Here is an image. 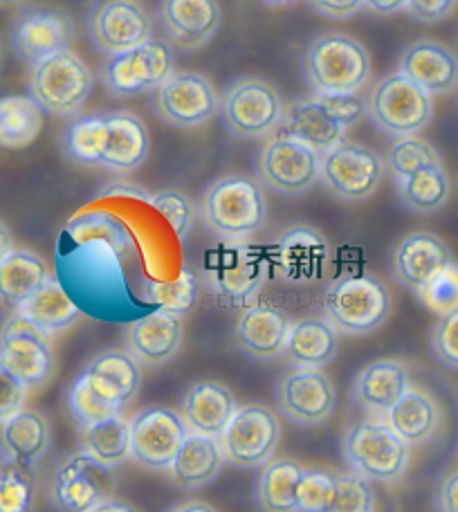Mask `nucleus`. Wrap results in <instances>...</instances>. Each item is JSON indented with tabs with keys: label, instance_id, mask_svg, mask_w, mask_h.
<instances>
[{
	"label": "nucleus",
	"instance_id": "bb28decb",
	"mask_svg": "<svg viewBox=\"0 0 458 512\" xmlns=\"http://www.w3.org/2000/svg\"><path fill=\"white\" fill-rule=\"evenodd\" d=\"M182 337H185L182 317L153 310L149 315L137 317L126 328V351L140 367L158 369L176 358Z\"/></svg>",
	"mask_w": 458,
	"mask_h": 512
},
{
	"label": "nucleus",
	"instance_id": "f257e3e1",
	"mask_svg": "<svg viewBox=\"0 0 458 512\" xmlns=\"http://www.w3.org/2000/svg\"><path fill=\"white\" fill-rule=\"evenodd\" d=\"M68 160L115 173H133L151 153V135L135 113H97L72 120L61 135Z\"/></svg>",
	"mask_w": 458,
	"mask_h": 512
},
{
	"label": "nucleus",
	"instance_id": "7ed1b4c3",
	"mask_svg": "<svg viewBox=\"0 0 458 512\" xmlns=\"http://www.w3.org/2000/svg\"><path fill=\"white\" fill-rule=\"evenodd\" d=\"M270 270V256L259 245L223 241L205 252L200 263V279L218 306L243 310L259 297Z\"/></svg>",
	"mask_w": 458,
	"mask_h": 512
},
{
	"label": "nucleus",
	"instance_id": "4c0bfd02",
	"mask_svg": "<svg viewBox=\"0 0 458 512\" xmlns=\"http://www.w3.org/2000/svg\"><path fill=\"white\" fill-rule=\"evenodd\" d=\"M306 468L295 459H270L256 479L254 501L259 512H297V488Z\"/></svg>",
	"mask_w": 458,
	"mask_h": 512
},
{
	"label": "nucleus",
	"instance_id": "0eeeda50",
	"mask_svg": "<svg viewBox=\"0 0 458 512\" xmlns=\"http://www.w3.org/2000/svg\"><path fill=\"white\" fill-rule=\"evenodd\" d=\"M95 77L88 63L77 52L61 50L27 72V90L43 113L54 117H75L84 111Z\"/></svg>",
	"mask_w": 458,
	"mask_h": 512
},
{
	"label": "nucleus",
	"instance_id": "7c9ffc66",
	"mask_svg": "<svg viewBox=\"0 0 458 512\" xmlns=\"http://www.w3.org/2000/svg\"><path fill=\"white\" fill-rule=\"evenodd\" d=\"M277 131L283 137H290V140L310 146L319 155L335 149L337 144L346 140V128L337 124L324 111L317 95L308 99H297V102L286 106V113H283V120Z\"/></svg>",
	"mask_w": 458,
	"mask_h": 512
},
{
	"label": "nucleus",
	"instance_id": "052dcab7",
	"mask_svg": "<svg viewBox=\"0 0 458 512\" xmlns=\"http://www.w3.org/2000/svg\"><path fill=\"white\" fill-rule=\"evenodd\" d=\"M12 250H14V239H12V234H9L5 221L0 218V261H3Z\"/></svg>",
	"mask_w": 458,
	"mask_h": 512
},
{
	"label": "nucleus",
	"instance_id": "393cba45",
	"mask_svg": "<svg viewBox=\"0 0 458 512\" xmlns=\"http://www.w3.org/2000/svg\"><path fill=\"white\" fill-rule=\"evenodd\" d=\"M454 263V254L434 232H411L396 243L391 252V277L405 290L418 292L438 272Z\"/></svg>",
	"mask_w": 458,
	"mask_h": 512
},
{
	"label": "nucleus",
	"instance_id": "3c124183",
	"mask_svg": "<svg viewBox=\"0 0 458 512\" xmlns=\"http://www.w3.org/2000/svg\"><path fill=\"white\" fill-rule=\"evenodd\" d=\"M317 99L319 104L324 106V111L331 115L337 124L344 126L346 131L369 117L366 99H362L357 93H348V95L328 93V95H317Z\"/></svg>",
	"mask_w": 458,
	"mask_h": 512
},
{
	"label": "nucleus",
	"instance_id": "37998d69",
	"mask_svg": "<svg viewBox=\"0 0 458 512\" xmlns=\"http://www.w3.org/2000/svg\"><path fill=\"white\" fill-rule=\"evenodd\" d=\"M384 164H387V171L391 173V178L400 182L409 176H414V173L420 169L438 167V164H443V160H441V153L436 151V146L432 142H427L418 135H409V137H398V140L391 144V149L387 151V158H384Z\"/></svg>",
	"mask_w": 458,
	"mask_h": 512
},
{
	"label": "nucleus",
	"instance_id": "f03ea898",
	"mask_svg": "<svg viewBox=\"0 0 458 512\" xmlns=\"http://www.w3.org/2000/svg\"><path fill=\"white\" fill-rule=\"evenodd\" d=\"M142 387V369L128 351H102L90 360L68 391V407L77 425L119 416Z\"/></svg>",
	"mask_w": 458,
	"mask_h": 512
},
{
	"label": "nucleus",
	"instance_id": "f3484780",
	"mask_svg": "<svg viewBox=\"0 0 458 512\" xmlns=\"http://www.w3.org/2000/svg\"><path fill=\"white\" fill-rule=\"evenodd\" d=\"M153 113L160 122L173 128H198L218 113V99L212 79L200 72H176L155 90Z\"/></svg>",
	"mask_w": 458,
	"mask_h": 512
},
{
	"label": "nucleus",
	"instance_id": "72a5a7b5",
	"mask_svg": "<svg viewBox=\"0 0 458 512\" xmlns=\"http://www.w3.org/2000/svg\"><path fill=\"white\" fill-rule=\"evenodd\" d=\"M340 351V333L326 317H306L290 326L286 358L292 367L301 369H324L337 358Z\"/></svg>",
	"mask_w": 458,
	"mask_h": 512
},
{
	"label": "nucleus",
	"instance_id": "39448f33",
	"mask_svg": "<svg viewBox=\"0 0 458 512\" xmlns=\"http://www.w3.org/2000/svg\"><path fill=\"white\" fill-rule=\"evenodd\" d=\"M393 301L387 283L375 274H344L322 292L324 317L337 333L369 335L387 324Z\"/></svg>",
	"mask_w": 458,
	"mask_h": 512
},
{
	"label": "nucleus",
	"instance_id": "c03bdc74",
	"mask_svg": "<svg viewBox=\"0 0 458 512\" xmlns=\"http://www.w3.org/2000/svg\"><path fill=\"white\" fill-rule=\"evenodd\" d=\"M337 497V474L306 470L297 488V512H331Z\"/></svg>",
	"mask_w": 458,
	"mask_h": 512
},
{
	"label": "nucleus",
	"instance_id": "a211bd4d",
	"mask_svg": "<svg viewBox=\"0 0 458 512\" xmlns=\"http://www.w3.org/2000/svg\"><path fill=\"white\" fill-rule=\"evenodd\" d=\"M274 402L290 423L315 427L335 414L337 389L322 369L292 367L274 384Z\"/></svg>",
	"mask_w": 458,
	"mask_h": 512
},
{
	"label": "nucleus",
	"instance_id": "9b49d317",
	"mask_svg": "<svg viewBox=\"0 0 458 512\" xmlns=\"http://www.w3.org/2000/svg\"><path fill=\"white\" fill-rule=\"evenodd\" d=\"M369 120L389 137L418 135L434 117V99L400 72L380 79L366 97Z\"/></svg>",
	"mask_w": 458,
	"mask_h": 512
},
{
	"label": "nucleus",
	"instance_id": "ddd939ff",
	"mask_svg": "<svg viewBox=\"0 0 458 512\" xmlns=\"http://www.w3.org/2000/svg\"><path fill=\"white\" fill-rule=\"evenodd\" d=\"M387 173L384 158L371 146L344 140L335 149L322 153L319 182L342 203H362L378 191Z\"/></svg>",
	"mask_w": 458,
	"mask_h": 512
},
{
	"label": "nucleus",
	"instance_id": "09e8293b",
	"mask_svg": "<svg viewBox=\"0 0 458 512\" xmlns=\"http://www.w3.org/2000/svg\"><path fill=\"white\" fill-rule=\"evenodd\" d=\"M331 512H375V492L357 474H337V497Z\"/></svg>",
	"mask_w": 458,
	"mask_h": 512
},
{
	"label": "nucleus",
	"instance_id": "1a4fd4ad",
	"mask_svg": "<svg viewBox=\"0 0 458 512\" xmlns=\"http://www.w3.org/2000/svg\"><path fill=\"white\" fill-rule=\"evenodd\" d=\"M411 447L382 420H362L342 438V452L353 474L369 483H396L409 468Z\"/></svg>",
	"mask_w": 458,
	"mask_h": 512
},
{
	"label": "nucleus",
	"instance_id": "de8ad7c7",
	"mask_svg": "<svg viewBox=\"0 0 458 512\" xmlns=\"http://www.w3.org/2000/svg\"><path fill=\"white\" fill-rule=\"evenodd\" d=\"M416 295L438 317L456 313L458 310V263L454 261L447 265V268L438 272L427 286L420 288Z\"/></svg>",
	"mask_w": 458,
	"mask_h": 512
},
{
	"label": "nucleus",
	"instance_id": "bf43d9fd",
	"mask_svg": "<svg viewBox=\"0 0 458 512\" xmlns=\"http://www.w3.org/2000/svg\"><path fill=\"white\" fill-rule=\"evenodd\" d=\"M169 512H216V508L205 504V501H182V504L169 508Z\"/></svg>",
	"mask_w": 458,
	"mask_h": 512
},
{
	"label": "nucleus",
	"instance_id": "e433bc0d",
	"mask_svg": "<svg viewBox=\"0 0 458 512\" xmlns=\"http://www.w3.org/2000/svg\"><path fill=\"white\" fill-rule=\"evenodd\" d=\"M50 277L43 256L14 248L0 261V306L18 310Z\"/></svg>",
	"mask_w": 458,
	"mask_h": 512
},
{
	"label": "nucleus",
	"instance_id": "6ab92c4d",
	"mask_svg": "<svg viewBox=\"0 0 458 512\" xmlns=\"http://www.w3.org/2000/svg\"><path fill=\"white\" fill-rule=\"evenodd\" d=\"M0 367L27 389L45 387L54 373L50 337L14 313L0 328Z\"/></svg>",
	"mask_w": 458,
	"mask_h": 512
},
{
	"label": "nucleus",
	"instance_id": "20e7f679",
	"mask_svg": "<svg viewBox=\"0 0 458 512\" xmlns=\"http://www.w3.org/2000/svg\"><path fill=\"white\" fill-rule=\"evenodd\" d=\"M205 227L223 241H250L268 223V198L259 180L243 173L209 185L198 205Z\"/></svg>",
	"mask_w": 458,
	"mask_h": 512
},
{
	"label": "nucleus",
	"instance_id": "4468645a",
	"mask_svg": "<svg viewBox=\"0 0 458 512\" xmlns=\"http://www.w3.org/2000/svg\"><path fill=\"white\" fill-rule=\"evenodd\" d=\"M225 463L234 468H261L277 452L281 441L279 416L270 407L252 402L241 405L221 434Z\"/></svg>",
	"mask_w": 458,
	"mask_h": 512
},
{
	"label": "nucleus",
	"instance_id": "e2e57ef3",
	"mask_svg": "<svg viewBox=\"0 0 458 512\" xmlns=\"http://www.w3.org/2000/svg\"><path fill=\"white\" fill-rule=\"evenodd\" d=\"M16 3H25V0H0V5H16Z\"/></svg>",
	"mask_w": 458,
	"mask_h": 512
},
{
	"label": "nucleus",
	"instance_id": "f8f14e48",
	"mask_svg": "<svg viewBox=\"0 0 458 512\" xmlns=\"http://www.w3.org/2000/svg\"><path fill=\"white\" fill-rule=\"evenodd\" d=\"M176 72V50L167 41L149 39L133 50L113 54L102 70V84L108 95L131 99L155 93Z\"/></svg>",
	"mask_w": 458,
	"mask_h": 512
},
{
	"label": "nucleus",
	"instance_id": "2f4dec72",
	"mask_svg": "<svg viewBox=\"0 0 458 512\" xmlns=\"http://www.w3.org/2000/svg\"><path fill=\"white\" fill-rule=\"evenodd\" d=\"M411 387L409 369L405 362L382 358L357 373L353 382V400L366 411L387 416L389 409L405 396Z\"/></svg>",
	"mask_w": 458,
	"mask_h": 512
},
{
	"label": "nucleus",
	"instance_id": "5fc2aeb1",
	"mask_svg": "<svg viewBox=\"0 0 458 512\" xmlns=\"http://www.w3.org/2000/svg\"><path fill=\"white\" fill-rule=\"evenodd\" d=\"M313 12L333 21H346L364 9V0H308Z\"/></svg>",
	"mask_w": 458,
	"mask_h": 512
},
{
	"label": "nucleus",
	"instance_id": "8fccbe9b",
	"mask_svg": "<svg viewBox=\"0 0 458 512\" xmlns=\"http://www.w3.org/2000/svg\"><path fill=\"white\" fill-rule=\"evenodd\" d=\"M434 358L447 369L458 371V310L450 315L438 317V322L429 335Z\"/></svg>",
	"mask_w": 458,
	"mask_h": 512
},
{
	"label": "nucleus",
	"instance_id": "cd10ccee",
	"mask_svg": "<svg viewBox=\"0 0 458 512\" xmlns=\"http://www.w3.org/2000/svg\"><path fill=\"white\" fill-rule=\"evenodd\" d=\"M52 445L50 420L36 409H21L0 423V459L5 465L34 470Z\"/></svg>",
	"mask_w": 458,
	"mask_h": 512
},
{
	"label": "nucleus",
	"instance_id": "5701e85b",
	"mask_svg": "<svg viewBox=\"0 0 458 512\" xmlns=\"http://www.w3.org/2000/svg\"><path fill=\"white\" fill-rule=\"evenodd\" d=\"M75 39V25L59 9L25 7L14 16L9 41L23 61L39 63L61 50H68Z\"/></svg>",
	"mask_w": 458,
	"mask_h": 512
},
{
	"label": "nucleus",
	"instance_id": "f704fd0d",
	"mask_svg": "<svg viewBox=\"0 0 458 512\" xmlns=\"http://www.w3.org/2000/svg\"><path fill=\"white\" fill-rule=\"evenodd\" d=\"M225 454L218 438L189 432L180 452L169 468L173 486L182 490H198L212 483L221 474Z\"/></svg>",
	"mask_w": 458,
	"mask_h": 512
},
{
	"label": "nucleus",
	"instance_id": "dca6fc26",
	"mask_svg": "<svg viewBox=\"0 0 458 512\" xmlns=\"http://www.w3.org/2000/svg\"><path fill=\"white\" fill-rule=\"evenodd\" d=\"M115 468L95 461L86 452L72 454L52 474L50 504L61 512H88L111 499L117 488Z\"/></svg>",
	"mask_w": 458,
	"mask_h": 512
},
{
	"label": "nucleus",
	"instance_id": "9d476101",
	"mask_svg": "<svg viewBox=\"0 0 458 512\" xmlns=\"http://www.w3.org/2000/svg\"><path fill=\"white\" fill-rule=\"evenodd\" d=\"M218 113L229 135L238 140H263L279 128L286 104L270 81L243 77L229 84Z\"/></svg>",
	"mask_w": 458,
	"mask_h": 512
},
{
	"label": "nucleus",
	"instance_id": "473e14b6",
	"mask_svg": "<svg viewBox=\"0 0 458 512\" xmlns=\"http://www.w3.org/2000/svg\"><path fill=\"white\" fill-rule=\"evenodd\" d=\"M384 423L409 447H416L432 441L438 434L443 423V411L432 393L420 387H409L405 396L384 416Z\"/></svg>",
	"mask_w": 458,
	"mask_h": 512
},
{
	"label": "nucleus",
	"instance_id": "49530a36",
	"mask_svg": "<svg viewBox=\"0 0 458 512\" xmlns=\"http://www.w3.org/2000/svg\"><path fill=\"white\" fill-rule=\"evenodd\" d=\"M34 477L32 470L5 465L0 472V512H32Z\"/></svg>",
	"mask_w": 458,
	"mask_h": 512
},
{
	"label": "nucleus",
	"instance_id": "ea45409f",
	"mask_svg": "<svg viewBox=\"0 0 458 512\" xmlns=\"http://www.w3.org/2000/svg\"><path fill=\"white\" fill-rule=\"evenodd\" d=\"M398 198L409 212L414 214H436L447 205L452 194V182L443 164L416 171L414 176L396 182Z\"/></svg>",
	"mask_w": 458,
	"mask_h": 512
},
{
	"label": "nucleus",
	"instance_id": "c9c22d12",
	"mask_svg": "<svg viewBox=\"0 0 458 512\" xmlns=\"http://www.w3.org/2000/svg\"><path fill=\"white\" fill-rule=\"evenodd\" d=\"M14 313L50 337L54 333L68 331L70 326H75L81 317V308L75 304V299L68 295L63 283L50 277L21 308L14 310Z\"/></svg>",
	"mask_w": 458,
	"mask_h": 512
},
{
	"label": "nucleus",
	"instance_id": "6e6d98bb",
	"mask_svg": "<svg viewBox=\"0 0 458 512\" xmlns=\"http://www.w3.org/2000/svg\"><path fill=\"white\" fill-rule=\"evenodd\" d=\"M436 512H458V470L445 474L434 495Z\"/></svg>",
	"mask_w": 458,
	"mask_h": 512
},
{
	"label": "nucleus",
	"instance_id": "4d7b16f0",
	"mask_svg": "<svg viewBox=\"0 0 458 512\" xmlns=\"http://www.w3.org/2000/svg\"><path fill=\"white\" fill-rule=\"evenodd\" d=\"M409 0H364V9L378 16H393L398 12H407Z\"/></svg>",
	"mask_w": 458,
	"mask_h": 512
},
{
	"label": "nucleus",
	"instance_id": "864d4df0",
	"mask_svg": "<svg viewBox=\"0 0 458 512\" xmlns=\"http://www.w3.org/2000/svg\"><path fill=\"white\" fill-rule=\"evenodd\" d=\"M458 5V0H409L407 14L418 23L434 25L445 21Z\"/></svg>",
	"mask_w": 458,
	"mask_h": 512
},
{
	"label": "nucleus",
	"instance_id": "6e6552de",
	"mask_svg": "<svg viewBox=\"0 0 458 512\" xmlns=\"http://www.w3.org/2000/svg\"><path fill=\"white\" fill-rule=\"evenodd\" d=\"M61 265L66 281L77 292L75 304H86L95 317H115V306L126 297L124 274L104 241H81L70 265Z\"/></svg>",
	"mask_w": 458,
	"mask_h": 512
},
{
	"label": "nucleus",
	"instance_id": "603ef678",
	"mask_svg": "<svg viewBox=\"0 0 458 512\" xmlns=\"http://www.w3.org/2000/svg\"><path fill=\"white\" fill-rule=\"evenodd\" d=\"M27 391L30 389L23 382H18L12 373L0 367V423H5L9 416L25 407Z\"/></svg>",
	"mask_w": 458,
	"mask_h": 512
},
{
	"label": "nucleus",
	"instance_id": "b1692460",
	"mask_svg": "<svg viewBox=\"0 0 458 512\" xmlns=\"http://www.w3.org/2000/svg\"><path fill=\"white\" fill-rule=\"evenodd\" d=\"M158 23L173 50L194 52L214 39L223 9L218 0H160Z\"/></svg>",
	"mask_w": 458,
	"mask_h": 512
},
{
	"label": "nucleus",
	"instance_id": "2eb2a0df",
	"mask_svg": "<svg viewBox=\"0 0 458 512\" xmlns=\"http://www.w3.org/2000/svg\"><path fill=\"white\" fill-rule=\"evenodd\" d=\"M322 155L283 135H272L256 155V176L265 189L281 196H301L319 182Z\"/></svg>",
	"mask_w": 458,
	"mask_h": 512
},
{
	"label": "nucleus",
	"instance_id": "13d9d810",
	"mask_svg": "<svg viewBox=\"0 0 458 512\" xmlns=\"http://www.w3.org/2000/svg\"><path fill=\"white\" fill-rule=\"evenodd\" d=\"M88 512H137V510L131 504H128V501L111 497V499L102 501L99 506H95L93 510H88Z\"/></svg>",
	"mask_w": 458,
	"mask_h": 512
},
{
	"label": "nucleus",
	"instance_id": "c756f323",
	"mask_svg": "<svg viewBox=\"0 0 458 512\" xmlns=\"http://www.w3.org/2000/svg\"><path fill=\"white\" fill-rule=\"evenodd\" d=\"M236 409V398L227 384L203 380L187 389L185 398H182L180 416L185 418L189 432L221 438Z\"/></svg>",
	"mask_w": 458,
	"mask_h": 512
},
{
	"label": "nucleus",
	"instance_id": "412c9836",
	"mask_svg": "<svg viewBox=\"0 0 458 512\" xmlns=\"http://www.w3.org/2000/svg\"><path fill=\"white\" fill-rule=\"evenodd\" d=\"M268 256L270 268L281 281L310 286L322 279L331 265V243L315 227L295 225L274 241Z\"/></svg>",
	"mask_w": 458,
	"mask_h": 512
},
{
	"label": "nucleus",
	"instance_id": "58836bf2",
	"mask_svg": "<svg viewBox=\"0 0 458 512\" xmlns=\"http://www.w3.org/2000/svg\"><path fill=\"white\" fill-rule=\"evenodd\" d=\"M81 452L95 461L117 468L131 459V420L122 414L79 427Z\"/></svg>",
	"mask_w": 458,
	"mask_h": 512
},
{
	"label": "nucleus",
	"instance_id": "a878e982",
	"mask_svg": "<svg viewBox=\"0 0 458 512\" xmlns=\"http://www.w3.org/2000/svg\"><path fill=\"white\" fill-rule=\"evenodd\" d=\"M290 326V317L281 308L252 304L243 308V313L238 315L232 342L247 358L270 362L283 355Z\"/></svg>",
	"mask_w": 458,
	"mask_h": 512
},
{
	"label": "nucleus",
	"instance_id": "a19ab883",
	"mask_svg": "<svg viewBox=\"0 0 458 512\" xmlns=\"http://www.w3.org/2000/svg\"><path fill=\"white\" fill-rule=\"evenodd\" d=\"M43 128V111L32 97L0 99V146L23 149L39 137Z\"/></svg>",
	"mask_w": 458,
	"mask_h": 512
},
{
	"label": "nucleus",
	"instance_id": "4be33fe9",
	"mask_svg": "<svg viewBox=\"0 0 458 512\" xmlns=\"http://www.w3.org/2000/svg\"><path fill=\"white\" fill-rule=\"evenodd\" d=\"M88 34L99 52L113 57L153 39V18L140 0H104L88 16Z\"/></svg>",
	"mask_w": 458,
	"mask_h": 512
},
{
	"label": "nucleus",
	"instance_id": "c85d7f7f",
	"mask_svg": "<svg viewBox=\"0 0 458 512\" xmlns=\"http://www.w3.org/2000/svg\"><path fill=\"white\" fill-rule=\"evenodd\" d=\"M398 72L429 95H447L458 88V57L447 45L423 39L402 52Z\"/></svg>",
	"mask_w": 458,
	"mask_h": 512
},
{
	"label": "nucleus",
	"instance_id": "a18cd8bd",
	"mask_svg": "<svg viewBox=\"0 0 458 512\" xmlns=\"http://www.w3.org/2000/svg\"><path fill=\"white\" fill-rule=\"evenodd\" d=\"M149 203L151 207L158 209L164 218H167L171 230L176 232V236L182 243H185L189 239L191 230H194V221H196L194 200L182 194V191L167 189V191H158V194H153L149 198Z\"/></svg>",
	"mask_w": 458,
	"mask_h": 512
},
{
	"label": "nucleus",
	"instance_id": "423d86ee",
	"mask_svg": "<svg viewBox=\"0 0 458 512\" xmlns=\"http://www.w3.org/2000/svg\"><path fill=\"white\" fill-rule=\"evenodd\" d=\"M306 79L317 95L360 93L371 79V54L351 34L326 32L308 45Z\"/></svg>",
	"mask_w": 458,
	"mask_h": 512
},
{
	"label": "nucleus",
	"instance_id": "aec40b11",
	"mask_svg": "<svg viewBox=\"0 0 458 512\" xmlns=\"http://www.w3.org/2000/svg\"><path fill=\"white\" fill-rule=\"evenodd\" d=\"M187 434L176 409L146 407L131 418V459L146 470H169Z\"/></svg>",
	"mask_w": 458,
	"mask_h": 512
},
{
	"label": "nucleus",
	"instance_id": "79ce46f5",
	"mask_svg": "<svg viewBox=\"0 0 458 512\" xmlns=\"http://www.w3.org/2000/svg\"><path fill=\"white\" fill-rule=\"evenodd\" d=\"M142 301L155 306V310H164L176 317H185L191 313L198 301V279L194 272L182 270L178 279L173 281H142Z\"/></svg>",
	"mask_w": 458,
	"mask_h": 512
},
{
	"label": "nucleus",
	"instance_id": "680f3d73",
	"mask_svg": "<svg viewBox=\"0 0 458 512\" xmlns=\"http://www.w3.org/2000/svg\"><path fill=\"white\" fill-rule=\"evenodd\" d=\"M263 5H270V7H283V5H292L297 3V0H259Z\"/></svg>",
	"mask_w": 458,
	"mask_h": 512
}]
</instances>
